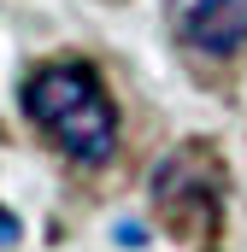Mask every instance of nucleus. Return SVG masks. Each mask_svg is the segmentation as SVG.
Instances as JSON below:
<instances>
[{
	"label": "nucleus",
	"instance_id": "nucleus-5",
	"mask_svg": "<svg viewBox=\"0 0 247 252\" xmlns=\"http://www.w3.org/2000/svg\"><path fill=\"white\" fill-rule=\"evenodd\" d=\"M118 241L124 247H141V223H118Z\"/></svg>",
	"mask_w": 247,
	"mask_h": 252
},
{
	"label": "nucleus",
	"instance_id": "nucleus-4",
	"mask_svg": "<svg viewBox=\"0 0 247 252\" xmlns=\"http://www.w3.org/2000/svg\"><path fill=\"white\" fill-rule=\"evenodd\" d=\"M18 235H24V223H18L12 211H0V252H6V247H18Z\"/></svg>",
	"mask_w": 247,
	"mask_h": 252
},
{
	"label": "nucleus",
	"instance_id": "nucleus-3",
	"mask_svg": "<svg viewBox=\"0 0 247 252\" xmlns=\"http://www.w3.org/2000/svg\"><path fill=\"white\" fill-rule=\"evenodd\" d=\"M177 30L200 53H236L247 47V0H188Z\"/></svg>",
	"mask_w": 247,
	"mask_h": 252
},
{
	"label": "nucleus",
	"instance_id": "nucleus-2",
	"mask_svg": "<svg viewBox=\"0 0 247 252\" xmlns=\"http://www.w3.org/2000/svg\"><path fill=\"white\" fill-rule=\"evenodd\" d=\"M153 205L165 229L188 241L194 252L218 247V217H224V164L206 141H183L159 170H153Z\"/></svg>",
	"mask_w": 247,
	"mask_h": 252
},
{
	"label": "nucleus",
	"instance_id": "nucleus-1",
	"mask_svg": "<svg viewBox=\"0 0 247 252\" xmlns=\"http://www.w3.org/2000/svg\"><path fill=\"white\" fill-rule=\"evenodd\" d=\"M24 112L59 141L71 158L100 164L118 147V112L94 76V64L82 59H53L24 82Z\"/></svg>",
	"mask_w": 247,
	"mask_h": 252
}]
</instances>
